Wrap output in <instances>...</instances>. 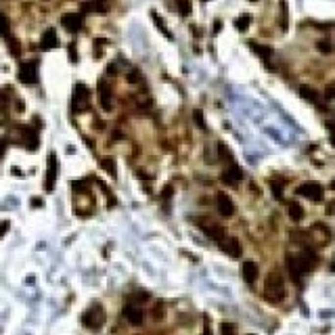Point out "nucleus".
<instances>
[{
  "label": "nucleus",
  "instance_id": "1",
  "mask_svg": "<svg viewBox=\"0 0 335 335\" xmlns=\"http://www.w3.org/2000/svg\"><path fill=\"white\" fill-rule=\"evenodd\" d=\"M264 298L270 304H279L285 298V279L279 272H268L264 281Z\"/></svg>",
  "mask_w": 335,
  "mask_h": 335
},
{
  "label": "nucleus",
  "instance_id": "2",
  "mask_svg": "<svg viewBox=\"0 0 335 335\" xmlns=\"http://www.w3.org/2000/svg\"><path fill=\"white\" fill-rule=\"evenodd\" d=\"M105 310H103V306L101 304H95V306H90L86 312H84V318H82V323L88 327V329H92V331H97V329H101V327L105 325Z\"/></svg>",
  "mask_w": 335,
  "mask_h": 335
},
{
  "label": "nucleus",
  "instance_id": "3",
  "mask_svg": "<svg viewBox=\"0 0 335 335\" xmlns=\"http://www.w3.org/2000/svg\"><path fill=\"white\" fill-rule=\"evenodd\" d=\"M72 105H74V111H77V113L88 111L90 109V92H88V88L84 86V84H76Z\"/></svg>",
  "mask_w": 335,
  "mask_h": 335
},
{
  "label": "nucleus",
  "instance_id": "4",
  "mask_svg": "<svg viewBox=\"0 0 335 335\" xmlns=\"http://www.w3.org/2000/svg\"><path fill=\"white\" fill-rule=\"evenodd\" d=\"M17 77L21 84H36L38 82V61H26V63H21Z\"/></svg>",
  "mask_w": 335,
  "mask_h": 335
},
{
  "label": "nucleus",
  "instance_id": "5",
  "mask_svg": "<svg viewBox=\"0 0 335 335\" xmlns=\"http://www.w3.org/2000/svg\"><path fill=\"white\" fill-rule=\"evenodd\" d=\"M61 26H63L69 34H77L84 27V15L82 13H65L61 17Z\"/></svg>",
  "mask_w": 335,
  "mask_h": 335
},
{
  "label": "nucleus",
  "instance_id": "6",
  "mask_svg": "<svg viewBox=\"0 0 335 335\" xmlns=\"http://www.w3.org/2000/svg\"><path fill=\"white\" fill-rule=\"evenodd\" d=\"M316 262H318V256L312 247H304L302 254L298 256V264H300L302 272H312L316 268Z\"/></svg>",
  "mask_w": 335,
  "mask_h": 335
},
{
  "label": "nucleus",
  "instance_id": "7",
  "mask_svg": "<svg viewBox=\"0 0 335 335\" xmlns=\"http://www.w3.org/2000/svg\"><path fill=\"white\" fill-rule=\"evenodd\" d=\"M197 224H199L201 231H204L212 241H222L224 239V229L218 227V224L206 220V218H197Z\"/></svg>",
  "mask_w": 335,
  "mask_h": 335
},
{
  "label": "nucleus",
  "instance_id": "8",
  "mask_svg": "<svg viewBox=\"0 0 335 335\" xmlns=\"http://www.w3.org/2000/svg\"><path fill=\"white\" fill-rule=\"evenodd\" d=\"M216 209H218V214L220 216L231 218L232 214H235V204H232V199L227 193H218L216 195Z\"/></svg>",
  "mask_w": 335,
  "mask_h": 335
},
{
  "label": "nucleus",
  "instance_id": "9",
  "mask_svg": "<svg viewBox=\"0 0 335 335\" xmlns=\"http://www.w3.org/2000/svg\"><path fill=\"white\" fill-rule=\"evenodd\" d=\"M122 312H124V318H126L130 325H134V327H141L143 321H145L143 308L141 306H134V304H128V306H124Z\"/></svg>",
  "mask_w": 335,
  "mask_h": 335
},
{
  "label": "nucleus",
  "instance_id": "10",
  "mask_svg": "<svg viewBox=\"0 0 335 335\" xmlns=\"http://www.w3.org/2000/svg\"><path fill=\"white\" fill-rule=\"evenodd\" d=\"M300 195H304V197H308L310 201H321L323 199V186L318 182H304L300 189H298Z\"/></svg>",
  "mask_w": 335,
  "mask_h": 335
},
{
  "label": "nucleus",
  "instance_id": "11",
  "mask_svg": "<svg viewBox=\"0 0 335 335\" xmlns=\"http://www.w3.org/2000/svg\"><path fill=\"white\" fill-rule=\"evenodd\" d=\"M54 182H57V155L51 153L49 155V168H46V176H44V189L52 191Z\"/></svg>",
  "mask_w": 335,
  "mask_h": 335
},
{
  "label": "nucleus",
  "instance_id": "12",
  "mask_svg": "<svg viewBox=\"0 0 335 335\" xmlns=\"http://www.w3.org/2000/svg\"><path fill=\"white\" fill-rule=\"evenodd\" d=\"M99 101L103 111H111L113 109V97H111V88L107 86L105 80H99Z\"/></svg>",
  "mask_w": 335,
  "mask_h": 335
},
{
  "label": "nucleus",
  "instance_id": "13",
  "mask_svg": "<svg viewBox=\"0 0 335 335\" xmlns=\"http://www.w3.org/2000/svg\"><path fill=\"white\" fill-rule=\"evenodd\" d=\"M241 178H243V172H241L239 166H229L222 172V182L229 184V186H237L241 182Z\"/></svg>",
  "mask_w": 335,
  "mask_h": 335
},
{
  "label": "nucleus",
  "instance_id": "14",
  "mask_svg": "<svg viewBox=\"0 0 335 335\" xmlns=\"http://www.w3.org/2000/svg\"><path fill=\"white\" fill-rule=\"evenodd\" d=\"M220 243H222V252H224V254H229L231 258H239V256H241V252H243V249H241L239 239H235V237L222 239Z\"/></svg>",
  "mask_w": 335,
  "mask_h": 335
},
{
  "label": "nucleus",
  "instance_id": "15",
  "mask_svg": "<svg viewBox=\"0 0 335 335\" xmlns=\"http://www.w3.org/2000/svg\"><path fill=\"white\" fill-rule=\"evenodd\" d=\"M241 275H243L245 283L254 285V283H256V279H258V264L252 262V260H245V262H243V266H241Z\"/></svg>",
  "mask_w": 335,
  "mask_h": 335
},
{
  "label": "nucleus",
  "instance_id": "16",
  "mask_svg": "<svg viewBox=\"0 0 335 335\" xmlns=\"http://www.w3.org/2000/svg\"><path fill=\"white\" fill-rule=\"evenodd\" d=\"M19 130H21L23 138H26V147H29L32 151L38 149V134H36V130L29 128V126H19Z\"/></svg>",
  "mask_w": 335,
  "mask_h": 335
},
{
  "label": "nucleus",
  "instance_id": "17",
  "mask_svg": "<svg viewBox=\"0 0 335 335\" xmlns=\"http://www.w3.org/2000/svg\"><path fill=\"white\" fill-rule=\"evenodd\" d=\"M287 268H289V272H291V279H293V283H295V285H300L302 268H300V264H298V258H295V256H287Z\"/></svg>",
  "mask_w": 335,
  "mask_h": 335
},
{
  "label": "nucleus",
  "instance_id": "18",
  "mask_svg": "<svg viewBox=\"0 0 335 335\" xmlns=\"http://www.w3.org/2000/svg\"><path fill=\"white\" fill-rule=\"evenodd\" d=\"M0 34H2V36L6 38V42H9V46H13V52L17 54V52H19V49H17V44H15L13 36H11V32H9V26H6V19H4V15H2V13H0Z\"/></svg>",
  "mask_w": 335,
  "mask_h": 335
},
{
  "label": "nucleus",
  "instance_id": "19",
  "mask_svg": "<svg viewBox=\"0 0 335 335\" xmlns=\"http://www.w3.org/2000/svg\"><path fill=\"white\" fill-rule=\"evenodd\" d=\"M109 6H111V0H92V2H88L84 9H86V11H95V13H107Z\"/></svg>",
  "mask_w": 335,
  "mask_h": 335
},
{
  "label": "nucleus",
  "instance_id": "20",
  "mask_svg": "<svg viewBox=\"0 0 335 335\" xmlns=\"http://www.w3.org/2000/svg\"><path fill=\"white\" fill-rule=\"evenodd\" d=\"M54 46H57V32L51 27L42 34V49L49 51V49H54Z\"/></svg>",
  "mask_w": 335,
  "mask_h": 335
},
{
  "label": "nucleus",
  "instance_id": "21",
  "mask_svg": "<svg viewBox=\"0 0 335 335\" xmlns=\"http://www.w3.org/2000/svg\"><path fill=\"white\" fill-rule=\"evenodd\" d=\"M302 216H304L302 206L298 204V201H291V204H289V218H291L293 222H300V220H302Z\"/></svg>",
  "mask_w": 335,
  "mask_h": 335
},
{
  "label": "nucleus",
  "instance_id": "22",
  "mask_svg": "<svg viewBox=\"0 0 335 335\" xmlns=\"http://www.w3.org/2000/svg\"><path fill=\"white\" fill-rule=\"evenodd\" d=\"M176 11L180 15H191V0H176Z\"/></svg>",
  "mask_w": 335,
  "mask_h": 335
},
{
  "label": "nucleus",
  "instance_id": "23",
  "mask_svg": "<svg viewBox=\"0 0 335 335\" xmlns=\"http://www.w3.org/2000/svg\"><path fill=\"white\" fill-rule=\"evenodd\" d=\"M249 46H252V49L258 52L262 59H268V57H270V49H268V46H260V44H256V42H252Z\"/></svg>",
  "mask_w": 335,
  "mask_h": 335
},
{
  "label": "nucleus",
  "instance_id": "24",
  "mask_svg": "<svg viewBox=\"0 0 335 335\" xmlns=\"http://www.w3.org/2000/svg\"><path fill=\"white\" fill-rule=\"evenodd\" d=\"M220 335H237V325H232V323H222V325H220Z\"/></svg>",
  "mask_w": 335,
  "mask_h": 335
},
{
  "label": "nucleus",
  "instance_id": "25",
  "mask_svg": "<svg viewBox=\"0 0 335 335\" xmlns=\"http://www.w3.org/2000/svg\"><path fill=\"white\" fill-rule=\"evenodd\" d=\"M300 95H302L304 99H308V101H316V99H318L316 92L310 88V86H300Z\"/></svg>",
  "mask_w": 335,
  "mask_h": 335
},
{
  "label": "nucleus",
  "instance_id": "26",
  "mask_svg": "<svg viewBox=\"0 0 335 335\" xmlns=\"http://www.w3.org/2000/svg\"><path fill=\"white\" fill-rule=\"evenodd\" d=\"M126 80L130 84H138V82L143 80V77H141V74H138V69H130V72L126 74Z\"/></svg>",
  "mask_w": 335,
  "mask_h": 335
},
{
  "label": "nucleus",
  "instance_id": "27",
  "mask_svg": "<svg viewBox=\"0 0 335 335\" xmlns=\"http://www.w3.org/2000/svg\"><path fill=\"white\" fill-rule=\"evenodd\" d=\"M193 120H195V122H197V126H199L201 130H206V122H204V113H201V111H199V109H195V111H193Z\"/></svg>",
  "mask_w": 335,
  "mask_h": 335
},
{
  "label": "nucleus",
  "instance_id": "28",
  "mask_svg": "<svg viewBox=\"0 0 335 335\" xmlns=\"http://www.w3.org/2000/svg\"><path fill=\"white\" fill-rule=\"evenodd\" d=\"M247 26H249V15H241V17L237 19V27L243 32V29H247Z\"/></svg>",
  "mask_w": 335,
  "mask_h": 335
},
{
  "label": "nucleus",
  "instance_id": "29",
  "mask_svg": "<svg viewBox=\"0 0 335 335\" xmlns=\"http://www.w3.org/2000/svg\"><path fill=\"white\" fill-rule=\"evenodd\" d=\"M153 318H155V321H161V318H163V306H161V302L155 304V308H153Z\"/></svg>",
  "mask_w": 335,
  "mask_h": 335
},
{
  "label": "nucleus",
  "instance_id": "30",
  "mask_svg": "<svg viewBox=\"0 0 335 335\" xmlns=\"http://www.w3.org/2000/svg\"><path fill=\"white\" fill-rule=\"evenodd\" d=\"M103 168H105L111 176H115V163H113V159H103Z\"/></svg>",
  "mask_w": 335,
  "mask_h": 335
},
{
  "label": "nucleus",
  "instance_id": "31",
  "mask_svg": "<svg viewBox=\"0 0 335 335\" xmlns=\"http://www.w3.org/2000/svg\"><path fill=\"white\" fill-rule=\"evenodd\" d=\"M333 97H335V84L327 86V99H333Z\"/></svg>",
  "mask_w": 335,
  "mask_h": 335
},
{
  "label": "nucleus",
  "instance_id": "32",
  "mask_svg": "<svg viewBox=\"0 0 335 335\" xmlns=\"http://www.w3.org/2000/svg\"><path fill=\"white\" fill-rule=\"evenodd\" d=\"M318 49H321V51H325V52H329V51H331V46L327 44V42H318Z\"/></svg>",
  "mask_w": 335,
  "mask_h": 335
},
{
  "label": "nucleus",
  "instance_id": "33",
  "mask_svg": "<svg viewBox=\"0 0 335 335\" xmlns=\"http://www.w3.org/2000/svg\"><path fill=\"white\" fill-rule=\"evenodd\" d=\"M6 231H9V222H2V224H0V237H2Z\"/></svg>",
  "mask_w": 335,
  "mask_h": 335
},
{
  "label": "nucleus",
  "instance_id": "34",
  "mask_svg": "<svg viewBox=\"0 0 335 335\" xmlns=\"http://www.w3.org/2000/svg\"><path fill=\"white\" fill-rule=\"evenodd\" d=\"M4 147H6V138L0 141V159H2V155H4Z\"/></svg>",
  "mask_w": 335,
  "mask_h": 335
},
{
  "label": "nucleus",
  "instance_id": "35",
  "mask_svg": "<svg viewBox=\"0 0 335 335\" xmlns=\"http://www.w3.org/2000/svg\"><path fill=\"white\" fill-rule=\"evenodd\" d=\"M331 270L335 272V254H333V258H331Z\"/></svg>",
  "mask_w": 335,
  "mask_h": 335
},
{
  "label": "nucleus",
  "instance_id": "36",
  "mask_svg": "<svg viewBox=\"0 0 335 335\" xmlns=\"http://www.w3.org/2000/svg\"><path fill=\"white\" fill-rule=\"evenodd\" d=\"M204 335H212V331H209V327H207V323H206V331H204Z\"/></svg>",
  "mask_w": 335,
  "mask_h": 335
},
{
  "label": "nucleus",
  "instance_id": "37",
  "mask_svg": "<svg viewBox=\"0 0 335 335\" xmlns=\"http://www.w3.org/2000/svg\"><path fill=\"white\" fill-rule=\"evenodd\" d=\"M331 186H333V189H335V180H333V182H331Z\"/></svg>",
  "mask_w": 335,
  "mask_h": 335
},
{
  "label": "nucleus",
  "instance_id": "38",
  "mask_svg": "<svg viewBox=\"0 0 335 335\" xmlns=\"http://www.w3.org/2000/svg\"><path fill=\"white\" fill-rule=\"evenodd\" d=\"M204 2H207V0H204Z\"/></svg>",
  "mask_w": 335,
  "mask_h": 335
},
{
  "label": "nucleus",
  "instance_id": "39",
  "mask_svg": "<svg viewBox=\"0 0 335 335\" xmlns=\"http://www.w3.org/2000/svg\"><path fill=\"white\" fill-rule=\"evenodd\" d=\"M249 335H252V333H249Z\"/></svg>",
  "mask_w": 335,
  "mask_h": 335
}]
</instances>
